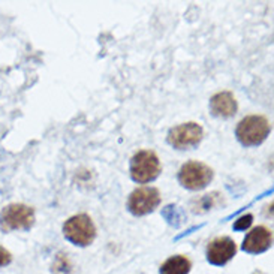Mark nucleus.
<instances>
[{
    "instance_id": "12",
    "label": "nucleus",
    "mask_w": 274,
    "mask_h": 274,
    "mask_svg": "<svg viewBox=\"0 0 274 274\" xmlns=\"http://www.w3.org/2000/svg\"><path fill=\"white\" fill-rule=\"evenodd\" d=\"M219 203H220V195L217 192L207 193L192 203V210H193V213H206L208 210L214 208Z\"/></svg>"
},
{
    "instance_id": "14",
    "label": "nucleus",
    "mask_w": 274,
    "mask_h": 274,
    "mask_svg": "<svg viewBox=\"0 0 274 274\" xmlns=\"http://www.w3.org/2000/svg\"><path fill=\"white\" fill-rule=\"evenodd\" d=\"M72 270L70 261H69L68 255L65 253H59L54 264H53V273L54 274H69Z\"/></svg>"
},
{
    "instance_id": "16",
    "label": "nucleus",
    "mask_w": 274,
    "mask_h": 274,
    "mask_svg": "<svg viewBox=\"0 0 274 274\" xmlns=\"http://www.w3.org/2000/svg\"><path fill=\"white\" fill-rule=\"evenodd\" d=\"M12 262V255L9 250L0 246V267H6Z\"/></svg>"
},
{
    "instance_id": "15",
    "label": "nucleus",
    "mask_w": 274,
    "mask_h": 274,
    "mask_svg": "<svg viewBox=\"0 0 274 274\" xmlns=\"http://www.w3.org/2000/svg\"><path fill=\"white\" fill-rule=\"evenodd\" d=\"M252 222H253V214H250V213L243 214L234 222V229L236 231H246L247 228H250Z\"/></svg>"
},
{
    "instance_id": "2",
    "label": "nucleus",
    "mask_w": 274,
    "mask_h": 274,
    "mask_svg": "<svg viewBox=\"0 0 274 274\" xmlns=\"http://www.w3.org/2000/svg\"><path fill=\"white\" fill-rule=\"evenodd\" d=\"M63 236L75 246L87 247L96 239V226L89 214H75L63 223Z\"/></svg>"
},
{
    "instance_id": "7",
    "label": "nucleus",
    "mask_w": 274,
    "mask_h": 274,
    "mask_svg": "<svg viewBox=\"0 0 274 274\" xmlns=\"http://www.w3.org/2000/svg\"><path fill=\"white\" fill-rule=\"evenodd\" d=\"M161 204V192L156 187L144 186L135 189L128 200V208L134 216H145Z\"/></svg>"
},
{
    "instance_id": "6",
    "label": "nucleus",
    "mask_w": 274,
    "mask_h": 274,
    "mask_svg": "<svg viewBox=\"0 0 274 274\" xmlns=\"http://www.w3.org/2000/svg\"><path fill=\"white\" fill-rule=\"evenodd\" d=\"M204 138V129L200 123L187 122L183 125H178L170 129L168 132V142L177 150H190Z\"/></svg>"
},
{
    "instance_id": "9",
    "label": "nucleus",
    "mask_w": 274,
    "mask_h": 274,
    "mask_svg": "<svg viewBox=\"0 0 274 274\" xmlns=\"http://www.w3.org/2000/svg\"><path fill=\"white\" fill-rule=\"evenodd\" d=\"M271 244H273V232L265 226H256L246 236L241 249L246 253L258 255L268 250Z\"/></svg>"
},
{
    "instance_id": "4",
    "label": "nucleus",
    "mask_w": 274,
    "mask_h": 274,
    "mask_svg": "<svg viewBox=\"0 0 274 274\" xmlns=\"http://www.w3.org/2000/svg\"><path fill=\"white\" fill-rule=\"evenodd\" d=\"M34 225V210L26 204H9L0 213V229L9 231H29Z\"/></svg>"
},
{
    "instance_id": "11",
    "label": "nucleus",
    "mask_w": 274,
    "mask_h": 274,
    "mask_svg": "<svg viewBox=\"0 0 274 274\" xmlns=\"http://www.w3.org/2000/svg\"><path fill=\"white\" fill-rule=\"evenodd\" d=\"M192 268V262L184 255H175L168 258L159 268L161 274H189Z\"/></svg>"
},
{
    "instance_id": "10",
    "label": "nucleus",
    "mask_w": 274,
    "mask_h": 274,
    "mask_svg": "<svg viewBox=\"0 0 274 274\" xmlns=\"http://www.w3.org/2000/svg\"><path fill=\"white\" fill-rule=\"evenodd\" d=\"M239 103L231 92H219L210 99V111L214 117L229 119L236 115Z\"/></svg>"
},
{
    "instance_id": "13",
    "label": "nucleus",
    "mask_w": 274,
    "mask_h": 274,
    "mask_svg": "<svg viewBox=\"0 0 274 274\" xmlns=\"http://www.w3.org/2000/svg\"><path fill=\"white\" fill-rule=\"evenodd\" d=\"M164 217L167 219V222L172 226H180L184 222V213L180 207L177 206H167L162 211Z\"/></svg>"
},
{
    "instance_id": "1",
    "label": "nucleus",
    "mask_w": 274,
    "mask_h": 274,
    "mask_svg": "<svg viewBox=\"0 0 274 274\" xmlns=\"http://www.w3.org/2000/svg\"><path fill=\"white\" fill-rule=\"evenodd\" d=\"M271 132V125L264 115H247L237 125L236 137L244 147L262 144Z\"/></svg>"
},
{
    "instance_id": "17",
    "label": "nucleus",
    "mask_w": 274,
    "mask_h": 274,
    "mask_svg": "<svg viewBox=\"0 0 274 274\" xmlns=\"http://www.w3.org/2000/svg\"><path fill=\"white\" fill-rule=\"evenodd\" d=\"M256 274H261V273H256Z\"/></svg>"
},
{
    "instance_id": "8",
    "label": "nucleus",
    "mask_w": 274,
    "mask_h": 274,
    "mask_svg": "<svg viewBox=\"0 0 274 274\" xmlns=\"http://www.w3.org/2000/svg\"><path fill=\"white\" fill-rule=\"evenodd\" d=\"M237 253V244L229 237H217L207 246V261L211 265L222 267L228 264Z\"/></svg>"
},
{
    "instance_id": "3",
    "label": "nucleus",
    "mask_w": 274,
    "mask_h": 274,
    "mask_svg": "<svg viewBox=\"0 0 274 274\" xmlns=\"http://www.w3.org/2000/svg\"><path fill=\"white\" fill-rule=\"evenodd\" d=\"M131 177L137 183L154 181L162 172L161 161L158 154L151 150H139L131 159Z\"/></svg>"
},
{
    "instance_id": "5",
    "label": "nucleus",
    "mask_w": 274,
    "mask_h": 274,
    "mask_svg": "<svg viewBox=\"0 0 274 274\" xmlns=\"http://www.w3.org/2000/svg\"><path fill=\"white\" fill-rule=\"evenodd\" d=\"M214 177L213 170L198 161H190L181 165L178 171V181L189 190H201L207 187Z\"/></svg>"
}]
</instances>
